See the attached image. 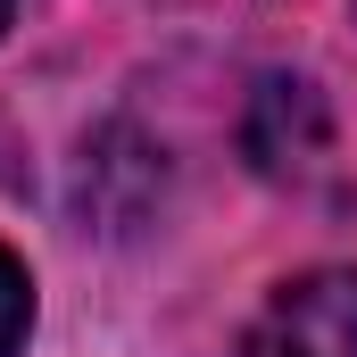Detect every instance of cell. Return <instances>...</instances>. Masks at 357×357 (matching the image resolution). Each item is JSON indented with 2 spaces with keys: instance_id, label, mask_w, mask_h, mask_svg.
<instances>
[{
  "instance_id": "6da1fadb",
  "label": "cell",
  "mask_w": 357,
  "mask_h": 357,
  "mask_svg": "<svg viewBox=\"0 0 357 357\" xmlns=\"http://www.w3.org/2000/svg\"><path fill=\"white\" fill-rule=\"evenodd\" d=\"M241 357H357V266L291 274L258 307Z\"/></svg>"
},
{
  "instance_id": "3957f363",
  "label": "cell",
  "mask_w": 357,
  "mask_h": 357,
  "mask_svg": "<svg viewBox=\"0 0 357 357\" xmlns=\"http://www.w3.org/2000/svg\"><path fill=\"white\" fill-rule=\"evenodd\" d=\"M8 8H17V0H0V33H8Z\"/></svg>"
},
{
  "instance_id": "7a4b0ae2",
  "label": "cell",
  "mask_w": 357,
  "mask_h": 357,
  "mask_svg": "<svg viewBox=\"0 0 357 357\" xmlns=\"http://www.w3.org/2000/svg\"><path fill=\"white\" fill-rule=\"evenodd\" d=\"M25 333H33V274H25V258L0 241V357L25 349Z\"/></svg>"
}]
</instances>
